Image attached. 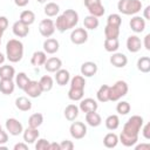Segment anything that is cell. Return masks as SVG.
Segmentation results:
<instances>
[{"label": "cell", "instance_id": "cell-1", "mask_svg": "<svg viewBox=\"0 0 150 150\" xmlns=\"http://www.w3.org/2000/svg\"><path fill=\"white\" fill-rule=\"evenodd\" d=\"M144 121L142 116L134 115L131 116L123 125L122 132L118 137V142H121L124 146L130 148L134 146L138 141V134L143 125Z\"/></svg>", "mask_w": 150, "mask_h": 150}, {"label": "cell", "instance_id": "cell-2", "mask_svg": "<svg viewBox=\"0 0 150 150\" xmlns=\"http://www.w3.org/2000/svg\"><path fill=\"white\" fill-rule=\"evenodd\" d=\"M54 23H55V29H57L60 33L69 30L79 23V13L70 8L66 9L62 14H60L56 18V21Z\"/></svg>", "mask_w": 150, "mask_h": 150}, {"label": "cell", "instance_id": "cell-3", "mask_svg": "<svg viewBox=\"0 0 150 150\" xmlns=\"http://www.w3.org/2000/svg\"><path fill=\"white\" fill-rule=\"evenodd\" d=\"M23 56V43L18 39H11L8 40L6 45V57L9 60V62L16 63L21 61Z\"/></svg>", "mask_w": 150, "mask_h": 150}, {"label": "cell", "instance_id": "cell-4", "mask_svg": "<svg viewBox=\"0 0 150 150\" xmlns=\"http://www.w3.org/2000/svg\"><path fill=\"white\" fill-rule=\"evenodd\" d=\"M141 0H120L117 2V9L124 15H135L142 9Z\"/></svg>", "mask_w": 150, "mask_h": 150}, {"label": "cell", "instance_id": "cell-5", "mask_svg": "<svg viewBox=\"0 0 150 150\" xmlns=\"http://www.w3.org/2000/svg\"><path fill=\"white\" fill-rule=\"evenodd\" d=\"M128 90H129V87H128V83L125 81H116L111 87H110V97H109V101L111 102H116L118 100H121L123 96H125L128 94Z\"/></svg>", "mask_w": 150, "mask_h": 150}, {"label": "cell", "instance_id": "cell-6", "mask_svg": "<svg viewBox=\"0 0 150 150\" xmlns=\"http://www.w3.org/2000/svg\"><path fill=\"white\" fill-rule=\"evenodd\" d=\"M84 6L87 7L89 14L96 18H101L105 13V8L101 0H84Z\"/></svg>", "mask_w": 150, "mask_h": 150}, {"label": "cell", "instance_id": "cell-7", "mask_svg": "<svg viewBox=\"0 0 150 150\" xmlns=\"http://www.w3.org/2000/svg\"><path fill=\"white\" fill-rule=\"evenodd\" d=\"M69 132L74 139H82L87 135V125L83 122H73L69 127Z\"/></svg>", "mask_w": 150, "mask_h": 150}, {"label": "cell", "instance_id": "cell-8", "mask_svg": "<svg viewBox=\"0 0 150 150\" xmlns=\"http://www.w3.org/2000/svg\"><path fill=\"white\" fill-rule=\"evenodd\" d=\"M39 32L43 38H50L55 32V23L52 19H43L39 23Z\"/></svg>", "mask_w": 150, "mask_h": 150}, {"label": "cell", "instance_id": "cell-9", "mask_svg": "<svg viewBox=\"0 0 150 150\" xmlns=\"http://www.w3.org/2000/svg\"><path fill=\"white\" fill-rule=\"evenodd\" d=\"M5 125H6L7 132L12 136H19L23 131V127H22L21 122H19L16 118H13V117L7 118Z\"/></svg>", "mask_w": 150, "mask_h": 150}, {"label": "cell", "instance_id": "cell-10", "mask_svg": "<svg viewBox=\"0 0 150 150\" xmlns=\"http://www.w3.org/2000/svg\"><path fill=\"white\" fill-rule=\"evenodd\" d=\"M88 40V32L86 28H75L70 33V41L74 45H83Z\"/></svg>", "mask_w": 150, "mask_h": 150}, {"label": "cell", "instance_id": "cell-11", "mask_svg": "<svg viewBox=\"0 0 150 150\" xmlns=\"http://www.w3.org/2000/svg\"><path fill=\"white\" fill-rule=\"evenodd\" d=\"M23 91L32 98H36L39 96H41L42 94V90H41V87H40V83L39 81H34V80H30L27 86L25 87Z\"/></svg>", "mask_w": 150, "mask_h": 150}, {"label": "cell", "instance_id": "cell-12", "mask_svg": "<svg viewBox=\"0 0 150 150\" xmlns=\"http://www.w3.org/2000/svg\"><path fill=\"white\" fill-rule=\"evenodd\" d=\"M97 108H98L97 102H96L94 98H91V97L82 98V100L80 101L79 109H80L82 112H84V114H87V112H91V111H96Z\"/></svg>", "mask_w": 150, "mask_h": 150}, {"label": "cell", "instance_id": "cell-13", "mask_svg": "<svg viewBox=\"0 0 150 150\" xmlns=\"http://www.w3.org/2000/svg\"><path fill=\"white\" fill-rule=\"evenodd\" d=\"M12 30H13V34L18 38H26L28 34H29V26L25 25L23 22H21L20 20L15 21L12 26Z\"/></svg>", "mask_w": 150, "mask_h": 150}, {"label": "cell", "instance_id": "cell-14", "mask_svg": "<svg viewBox=\"0 0 150 150\" xmlns=\"http://www.w3.org/2000/svg\"><path fill=\"white\" fill-rule=\"evenodd\" d=\"M81 75L83 77H91L97 73V64L93 61L83 62L81 66Z\"/></svg>", "mask_w": 150, "mask_h": 150}, {"label": "cell", "instance_id": "cell-15", "mask_svg": "<svg viewBox=\"0 0 150 150\" xmlns=\"http://www.w3.org/2000/svg\"><path fill=\"white\" fill-rule=\"evenodd\" d=\"M43 66H45V69L48 73H55L59 69H61L62 61H61V59H59L56 56H52V57H49V59L46 60V62H45Z\"/></svg>", "mask_w": 150, "mask_h": 150}, {"label": "cell", "instance_id": "cell-16", "mask_svg": "<svg viewBox=\"0 0 150 150\" xmlns=\"http://www.w3.org/2000/svg\"><path fill=\"white\" fill-rule=\"evenodd\" d=\"M129 26H130V28H131L132 32H135V33H142L145 29V20L142 16L135 15V16H132L130 19Z\"/></svg>", "mask_w": 150, "mask_h": 150}, {"label": "cell", "instance_id": "cell-17", "mask_svg": "<svg viewBox=\"0 0 150 150\" xmlns=\"http://www.w3.org/2000/svg\"><path fill=\"white\" fill-rule=\"evenodd\" d=\"M22 136H23V142H26L27 144H32L39 138L40 132H39L38 128L28 127L27 129H25L22 131Z\"/></svg>", "mask_w": 150, "mask_h": 150}, {"label": "cell", "instance_id": "cell-18", "mask_svg": "<svg viewBox=\"0 0 150 150\" xmlns=\"http://www.w3.org/2000/svg\"><path fill=\"white\" fill-rule=\"evenodd\" d=\"M110 63L114 66V67H116V68H123V67H125L127 66V63H128V57L123 54V53H117V52H115V53H112V55L110 56Z\"/></svg>", "mask_w": 150, "mask_h": 150}, {"label": "cell", "instance_id": "cell-19", "mask_svg": "<svg viewBox=\"0 0 150 150\" xmlns=\"http://www.w3.org/2000/svg\"><path fill=\"white\" fill-rule=\"evenodd\" d=\"M142 41L137 35H130L127 39V48L130 53H137L141 50Z\"/></svg>", "mask_w": 150, "mask_h": 150}, {"label": "cell", "instance_id": "cell-20", "mask_svg": "<svg viewBox=\"0 0 150 150\" xmlns=\"http://www.w3.org/2000/svg\"><path fill=\"white\" fill-rule=\"evenodd\" d=\"M60 48V43L56 39L47 38L43 42V52L46 54H55Z\"/></svg>", "mask_w": 150, "mask_h": 150}, {"label": "cell", "instance_id": "cell-21", "mask_svg": "<svg viewBox=\"0 0 150 150\" xmlns=\"http://www.w3.org/2000/svg\"><path fill=\"white\" fill-rule=\"evenodd\" d=\"M55 81L59 86H66L70 81V73L67 69H59L55 71Z\"/></svg>", "mask_w": 150, "mask_h": 150}, {"label": "cell", "instance_id": "cell-22", "mask_svg": "<svg viewBox=\"0 0 150 150\" xmlns=\"http://www.w3.org/2000/svg\"><path fill=\"white\" fill-rule=\"evenodd\" d=\"M46 60H47V54L42 50H36L33 53L30 57V63L35 67H39V66H43Z\"/></svg>", "mask_w": 150, "mask_h": 150}, {"label": "cell", "instance_id": "cell-23", "mask_svg": "<svg viewBox=\"0 0 150 150\" xmlns=\"http://www.w3.org/2000/svg\"><path fill=\"white\" fill-rule=\"evenodd\" d=\"M96 97H97L98 102H102V103L108 102L109 97H110V86L102 84L100 87V89L97 90V93H96Z\"/></svg>", "mask_w": 150, "mask_h": 150}, {"label": "cell", "instance_id": "cell-24", "mask_svg": "<svg viewBox=\"0 0 150 150\" xmlns=\"http://www.w3.org/2000/svg\"><path fill=\"white\" fill-rule=\"evenodd\" d=\"M86 122L88 125L96 128L102 123V118L100 116V114H97L96 111H91V112H87L86 114Z\"/></svg>", "mask_w": 150, "mask_h": 150}, {"label": "cell", "instance_id": "cell-25", "mask_svg": "<svg viewBox=\"0 0 150 150\" xmlns=\"http://www.w3.org/2000/svg\"><path fill=\"white\" fill-rule=\"evenodd\" d=\"M79 112H80V109H79L77 105H75V104H68L66 107V109H64V117L68 121L73 122V121H75L77 118Z\"/></svg>", "mask_w": 150, "mask_h": 150}, {"label": "cell", "instance_id": "cell-26", "mask_svg": "<svg viewBox=\"0 0 150 150\" xmlns=\"http://www.w3.org/2000/svg\"><path fill=\"white\" fill-rule=\"evenodd\" d=\"M15 89V83L13 80H2L0 79V91L4 95H11Z\"/></svg>", "mask_w": 150, "mask_h": 150}, {"label": "cell", "instance_id": "cell-27", "mask_svg": "<svg viewBox=\"0 0 150 150\" xmlns=\"http://www.w3.org/2000/svg\"><path fill=\"white\" fill-rule=\"evenodd\" d=\"M15 107L21 111H28L32 109V102L26 96H20L15 100Z\"/></svg>", "mask_w": 150, "mask_h": 150}, {"label": "cell", "instance_id": "cell-28", "mask_svg": "<svg viewBox=\"0 0 150 150\" xmlns=\"http://www.w3.org/2000/svg\"><path fill=\"white\" fill-rule=\"evenodd\" d=\"M15 76V69L14 67L9 64H4L0 67V79L2 80H13Z\"/></svg>", "mask_w": 150, "mask_h": 150}, {"label": "cell", "instance_id": "cell-29", "mask_svg": "<svg viewBox=\"0 0 150 150\" xmlns=\"http://www.w3.org/2000/svg\"><path fill=\"white\" fill-rule=\"evenodd\" d=\"M118 143V136L115 132H108L103 137V145L108 149H112L117 145Z\"/></svg>", "mask_w": 150, "mask_h": 150}, {"label": "cell", "instance_id": "cell-30", "mask_svg": "<svg viewBox=\"0 0 150 150\" xmlns=\"http://www.w3.org/2000/svg\"><path fill=\"white\" fill-rule=\"evenodd\" d=\"M21 22H23L25 25L27 26H30L35 22V14L33 11H29V9H26V11H22L21 14H20V19H19Z\"/></svg>", "mask_w": 150, "mask_h": 150}, {"label": "cell", "instance_id": "cell-31", "mask_svg": "<svg viewBox=\"0 0 150 150\" xmlns=\"http://www.w3.org/2000/svg\"><path fill=\"white\" fill-rule=\"evenodd\" d=\"M39 83H40V87H41L42 93H47V91L52 90V88H53V86H54V80H53L52 76L45 75V76H42V77L40 79Z\"/></svg>", "mask_w": 150, "mask_h": 150}, {"label": "cell", "instance_id": "cell-32", "mask_svg": "<svg viewBox=\"0 0 150 150\" xmlns=\"http://www.w3.org/2000/svg\"><path fill=\"white\" fill-rule=\"evenodd\" d=\"M83 25H84V28L86 29H90V30H94L98 27L100 25V21H98V18L94 16V15H88L84 18L83 20Z\"/></svg>", "mask_w": 150, "mask_h": 150}, {"label": "cell", "instance_id": "cell-33", "mask_svg": "<svg viewBox=\"0 0 150 150\" xmlns=\"http://www.w3.org/2000/svg\"><path fill=\"white\" fill-rule=\"evenodd\" d=\"M103 47H104V49H105L107 52H109V53H115V52H117V49L120 48L118 39H104Z\"/></svg>", "mask_w": 150, "mask_h": 150}, {"label": "cell", "instance_id": "cell-34", "mask_svg": "<svg viewBox=\"0 0 150 150\" xmlns=\"http://www.w3.org/2000/svg\"><path fill=\"white\" fill-rule=\"evenodd\" d=\"M137 69L142 73H149L150 71V57L149 56H142L137 60Z\"/></svg>", "mask_w": 150, "mask_h": 150}, {"label": "cell", "instance_id": "cell-35", "mask_svg": "<svg viewBox=\"0 0 150 150\" xmlns=\"http://www.w3.org/2000/svg\"><path fill=\"white\" fill-rule=\"evenodd\" d=\"M105 127L108 130H116L120 127V117L117 115H109L105 118Z\"/></svg>", "mask_w": 150, "mask_h": 150}, {"label": "cell", "instance_id": "cell-36", "mask_svg": "<svg viewBox=\"0 0 150 150\" xmlns=\"http://www.w3.org/2000/svg\"><path fill=\"white\" fill-rule=\"evenodd\" d=\"M45 14L49 18L52 16H56L60 12V6L55 2H47V5L45 6V9H43Z\"/></svg>", "mask_w": 150, "mask_h": 150}, {"label": "cell", "instance_id": "cell-37", "mask_svg": "<svg viewBox=\"0 0 150 150\" xmlns=\"http://www.w3.org/2000/svg\"><path fill=\"white\" fill-rule=\"evenodd\" d=\"M43 122V115L40 112H35L29 116L28 118V127L32 128H39Z\"/></svg>", "mask_w": 150, "mask_h": 150}, {"label": "cell", "instance_id": "cell-38", "mask_svg": "<svg viewBox=\"0 0 150 150\" xmlns=\"http://www.w3.org/2000/svg\"><path fill=\"white\" fill-rule=\"evenodd\" d=\"M29 81H30L29 77H28L27 74L23 73V71H21V73H19V74L15 75V86L19 87V88L22 89V90L25 89V87L27 86V83H28Z\"/></svg>", "mask_w": 150, "mask_h": 150}, {"label": "cell", "instance_id": "cell-39", "mask_svg": "<svg viewBox=\"0 0 150 150\" xmlns=\"http://www.w3.org/2000/svg\"><path fill=\"white\" fill-rule=\"evenodd\" d=\"M104 36H105V39H118L120 27H114V26L107 25L104 28Z\"/></svg>", "mask_w": 150, "mask_h": 150}, {"label": "cell", "instance_id": "cell-40", "mask_svg": "<svg viewBox=\"0 0 150 150\" xmlns=\"http://www.w3.org/2000/svg\"><path fill=\"white\" fill-rule=\"evenodd\" d=\"M84 95V89H77V88H69L68 90V97L71 101H81Z\"/></svg>", "mask_w": 150, "mask_h": 150}, {"label": "cell", "instance_id": "cell-41", "mask_svg": "<svg viewBox=\"0 0 150 150\" xmlns=\"http://www.w3.org/2000/svg\"><path fill=\"white\" fill-rule=\"evenodd\" d=\"M86 87V80L82 75H75L70 80V88H77V89H84Z\"/></svg>", "mask_w": 150, "mask_h": 150}, {"label": "cell", "instance_id": "cell-42", "mask_svg": "<svg viewBox=\"0 0 150 150\" xmlns=\"http://www.w3.org/2000/svg\"><path fill=\"white\" fill-rule=\"evenodd\" d=\"M121 23H122V16L120 14L112 13L107 19V25H110L114 27H121Z\"/></svg>", "mask_w": 150, "mask_h": 150}, {"label": "cell", "instance_id": "cell-43", "mask_svg": "<svg viewBox=\"0 0 150 150\" xmlns=\"http://www.w3.org/2000/svg\"><path fill=\"white\" fill-rule=\"evenodd\" d=\"M130 109H131V107L127 101H120L116 105V111L120 115H127L130 111Z\"/></svg>", "mask_w": 150, "mask_h": 150}, {"label": "cell", "instance_id": "cell-44", "mask_svg": "<svg viewBox=\"0 0 150 150\" xmlns=\"http://www.w3.org/2000/svg\"><path fill=\"white\" fill-rule=\"evenodd\" d=\"M49 141H47L46 138H40L38 139L36 144H35V149L36 150H48V146H49Z\"/></svg>", "mask_w": 150, "mask_h": 150}, {"label": "cell", "instance_id": "cell-45", "mask_svg": "<svg viewBox=\"0 0 150 150\" xmlns=\"http://www.w3.org/2000/svg\"><path fill=\"white\" fill-rule=\"evenodd\" d=\"M60 148H61V150H73V149H74V143H73L71 141L63 139V141L60 143Z\"/></svg>", "mask_w": 150, "mask_h": 150}, {"label": "cell", "instance_id": "cell-46", "mask_svg": "<svg viewBox=\"0 0 150 150\" xmlns=\"http://www.w3.org/2000/svg\"><path fill=\"white\" fill-rule=\"evenodd\" d=\"M142 134L145 139H150V123H146L144 127L142 125Z\"/></svg>", "mask_w": 150, "mask_h": 150}, {"label": "cell", "instance_id": "cell-47", "mask_svg": "<svg viewBox=\"0 0 150 150\" xmlns=\"http://www.w3.org/2000/svg\"><path fill=\"white\" fill-rule=\"evenodd\" d=\"M7 27H8V19L6 16H0V29L5 32Z\"/></svg>", "mask_w": 150, "mask_h": 150}, {"label": "cell", "instance_id": "cell-48", "mask_svg": "<svg viewBox=\"0 0 150 150\" xmlns=\"http://www.w3.org/2000/svg\"><path fill=\"white\" fill-rule=\"evenodd\" d=\"M7 141H8V134L2 129H0V144H5L7 143Z\"/></svg>", "mask_w": 150, "mask_h": 150}, {"label": "cell", "instance_id": "cell-49", "mask_svg": "<svg viewBox=\"0 0 150 150\" xmlns=\"http://www.w3.org/2000/svg\"><path fill=\"white\" fill-rule=\"evenodd\" d=\"M14 150H28V145L27 143H16L14 146H13Z\"/></svg>", "mask_w": 150, "mask_h": 150}, {"label": "cell", "instance_id": "cell-50", "mask_svg": "<svg viewBox=\"0 0 150 150\" xmlns=\"http://www.w3.org/2000/svg\"><path fill=\"white\" fill-rule=\"evenodd\" d=\"M136 150H149L150 149V144L149 143H142V144H138L135 146Z\"/></svg>", "mask_w": 150, "mask_h": 150}, {"label": "cell", "instance_id": "cell-51", "mask_svg": "<svg viewBox=\"0 0 150 150\" xmlns=\"http://www.w3.org/2000/svg\"><path fill=\"white\" fill-rule=\"evenodd\" d=\"M28 2H29V0H14V4L18 7H25L28 5Z\"/></svg>", "mask_w": 150, "mask_h": 150}, {"label": "cell", "instance_id": "cell-52", "mask_svg": "<svg viewBox=\"0 0 150 150\" xmlns=\"http://www.w3.org/2000/svg\"><path fill=\"white\" fill-rule=\"evenodd\" d=\"M144 47L146 50H150V34H146L144 36Z\"/></svg>", "mask_w": 150, "mask_h": 150}, {"label": "cell", "instance_id": "cell-53", "mask_svg": "<svg viewBox=\"0 0 150 150\" xmlns=\"http://www.w3.org/2000/svg\"><path fill=\"white\" fill-rule=\"evenodd\" d=\"M48 150H61V148H60V143H56V142H52V143H49Z\"/></svg>", "mask_w": 150, "mask_h": 150}, {"label": "cell", "instance_id": "cell-54", "mask_svg": "<svg viewBox=\"0 0 150 150\" xmlns=\"http://www.w3.org/2000/svg\"><path fill=\"white\" fill-rule=\"evenodd\" d=\"M149 11H150V6H146L144 8V12H143V15H144V20H150V15H149Z\"/></svg>", "mask_w": 150, "mask_h": 150}, {"label": "cell", "instance_id": "cell-55", "mask_svg": "<svg viewBox=\"0 0 150 150\" xmlns=\"http://www.w3.org/2000/svg\"><path fill=\"white\" fill-rule=\"evenodd\" d=\"M5 59H6L5 55H4L2 53H0V64H2V63L5 62Z\"/></svg>", "mask_w": 150, "mask_h": 150}, {"label": "cell", "instance_id": "cell-56", "mask_svg": "<svg viewBox=\"0 0 150 150\" xmlns=\"http://www.w3.org/2000/svg\"><path fill=\"white\" fill-rule=\"evenodd\" d=\"M2 34H4V30L0 29V45H1V38H2Z\"/></svg>", "mask_w": 150, "mask_h": 150}, {"label": "cell", "instance_id": "cell-57", "mask_svg": "<svg viewBox=\"0 0 150 150\" xmlns=\"http://www.w3.org/2000/svg\"><path fill=\"white\" fill-rule=\"evenodd\" d=\"M36 1H38L39 4H45V2L47 1V0H36Z\"/></svg>", "mask_w": 150, "mask_h": 150}, {"label": "cell", "instance_id": "cell-58", "mask_svg": "<svg viewBox=\"0 0 150 150\" xmlns=\"http://www.w3.org/2000/svg\"><path fill=\"white\" fill-rule=\"evenodd\" d=\"M0 129H1V124H0Z\"/></svg>", "mask_w": 150, "mask_h": 150}]
</instances>
